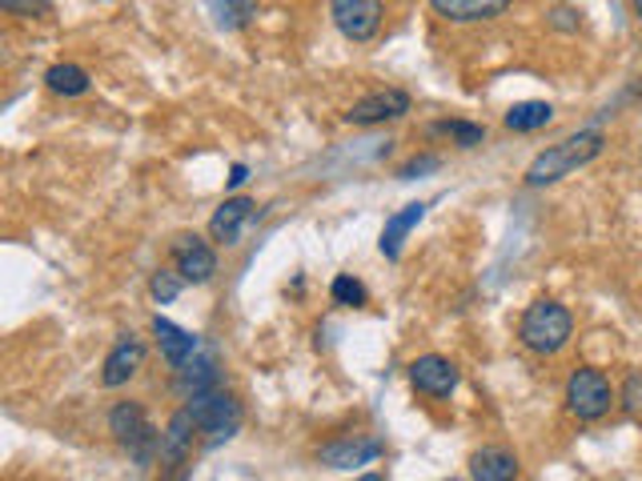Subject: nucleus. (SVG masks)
Listing matches in <instances>:
<instances>
[{"label":"nucleus","mask_w":642,"mask_h":481,"mask_svg":"<svg viewBox=\"0 0 642 481\" xmlns=\"http://www.w3.org/2000/svg\"><path fill=\"white\" fill-rule=\"evenodd\" d=\"M602 149H607V136L599 129H579V133L562 136L559 145L542 149L527 168V185L530 188H547V185H559L562 177L570 173H579L582 165L599 157Z\"/></svg>","instance_id":"nucleus-1"},{"label":"nucleus","mask_w":642,"mask_h":481,"mask_svg":"<svg viewBox=\"0 0 642 481\" xmlns=\"http://www.w3.org/2000/svg\"><path fill=\"white\" fill-rule=\"evenodd\" d=\"M570 334H574V317H570L567 305L550 301V297L527 305V314H522V321H518V341L538 357L562 354Z\"/></svg>","instance_id":"nucleus-2"},{"label":"nucleus","mask_w":642,"mask_h":481,"mask_svg":"<svg viewBox=\"0 0 642 481\" xmlns=\"http://www.w3.org/2000/svg\"><path fill=\"white\" fill-rule=\"evenodd\" d=\"M109 433H113L121 446L129 450V458L137 461L141 470L153 465L161 458V433L149 426L141 401H116L113 413H109Z\"/></svg>","instance_id":"nucleus-3"},{"label":"nucleus","mask_w":642,"mask_h":481,"mask_svg":"<svg viewBox=\"0 0 642 481\" xmlns=\"http://www.w3.org/2000/svg\"><path fill=\"white\" fill-rule=\"evenodd\" d=\"M614 406V386L611 377L594 366H579L567 377V413L574 421H602Z\"/></svg>","instance_id":"nucleus-4"},{"label":"nucleus","mask_w":642,"mask_h":481,"mask_svg":"<svg viewBox=\"0 0 642 481\" xmlns=\"http://www.w3.org/2000/svg\"><path fill=\"white\" fill-rule=\"evenodd\" d=\"M185 406H190L193 421H197V429L205 433L210 446H222V441H230L233 433L242 429V406H237V398L225 393L222 386L201 389V393H193V398L185 401Z\"/></svg>","instance_id":"nucleus-5"},{"label":"nucleus","mask_w":642,"mask_h":481,"mask_svg":"<svg viewBox=\"0 0 642 481\" xmlns=\"http://www.w3.org/2000/svg\"><path fill=\"white\" fill-rule=\"evenodd\" d=\"M329 17L346 41L366 44L378 37L386 9H381V0H329Z\"/></svg>","instance_id":"nucleus-6"},{"label":"nucleus","mask_w":642,"mask_h":481,"mask_svg":"<svg viewBox=\"0 0 642 481\" xmlns=\"http://www.w3.org/2000/svg\"><path fill=\"white\" fill-rule=\"evenodd\" d=\"M169 257H173V269H177L190 285L213 282V273H217V253H213L210 240L197 237V233H181V237H173Z\"/></svg>","instance_id":"nucleus-7"},{"label":"nucleus","mask_w":642,"mask_h":481,"mask_svg":"<svg viewBox=\"0 0 642 481\" xmlns=\"http://www.w3.org/2000/svg\"><path fill=\"white\" fill-rule=\"evenodd\" d=\"M410 113V93L401 89H381V93H366L361 101L346 109L349 125H386V121H398V116Z\"/></svg>","instance_id":"nucleus-8"},{"label":"nucleus","mask_w":642,"mask_h":481,"mask_svg":"<svg viewBox=\"0 0 642 481\" xmlns=\"http://www.w3.org/2000/svg\"><path fill=\"white\" fill-rule=\"evenodd\" d=\"M458 381H462V373H458V366L442 354H426L410 366V386L418 389V393H426V398H450L454 389H458Z\"/></svg>","instance_id":"nucleus-9"},{"label":"nucleus","mask_w":642,"mask_h":481,"mask_svg":"<svg viewBox=\"0 0 642 481\" xmlns=\"http://www.w3.org/2000/svg\"><path fill=\"white\" fill-rule=\"evenodd\" d=\"M141 366H145V341L133 334H121V341L109 349L105 366H101V386L105 389L129 386V377L137 373Z\"/></svg>","instance_id":"nucleus-10"},{"label":"nucleus","mask_w":642,"mask_h":481,"mask_svg":"<svg viewBox=\"0 0 642 481\" xmlns=\"http://www.w3.org/2000/svg\"><path fill=\"white\" fill-rule=\"evenodd\" d=\"M386 453L378 438H342V441H329L317 450V461L329 465V470H358V465H369Z\"/></svg>","instance_id":"nucleus-11"},{"label":"nucleus","mask_w":642,"mask_h":481,"mask_svg":"<svg viewBox=\"0 0 642 481\" xmlns=\"http://www.w3.org/2000/svg\"><path fill=\"white\" fill-rule=\"evenodd\" d=\"M153 337H157V349L165 357L169 369H181L185 361H193L201 349V337H193L190 329L173 325L169 317H153Z\"/></svg>","instance_id":"nucleus-12"},{"label":"nucleus","mask_w":642,"mask_h":481,"mask_svg":"<svg viewBox=\"0 0 642 481\" xmlns=\"http://www.w3.org/2000/svg\"><path fill=\"white\" fill-rule=\"evenodd\" d=\"M257 217V201L249 197H225L222 209L213 213L210 221V237L222 240V245H237L242 240V229Z\"/></svg>","instance_id":"nucleus-13"},{"label":"nucleus","mask_w":642,"mask_h":481,"mask_svg":"<svg viewBox=\"0 0 642 481\" xmlns=\"http://www.w3.org/2000/svg\"><path fill=\"white\" fill-rule=\"evenodd\" d=\"M197 433L201 429H197V421H193L190 406L177 409V413L169 418L165 433H161V461H165V465H185L193 453V438H197Z\"/></svg>","instance_id":"nucleus-14"},{"label":"nucleus","mask_w":642,"mask_h":481,"mask_svg":"<svg viewBox=\"0 0 642 481\" xmlns=\"http://www.w3.org/2000/svg\"><path fill=\"white\" fill-rule=\"evenodd\" d=\"M426 209H430V201H410V205H401V209L386 221V229H381V240H378V249L386 262H398L401 245H406V237H410L414 229H418V221L426 217Z\"/></svg>","instance_id":"nucleus-15"},{"label":"nucleus","mask_w":642,"mask_h":481,"mask_svg":"<svg viewBox=\"0 0 642 481\" xmlns=\"http://www.w3.org/2000/svg\"><path fill=\"white\" fill-rule=\"evenodd\" d=\"M514 0H430V9L450 24H475V21H495L510 9Z\"/></svg>","instance_id":"nucleus-16"},{"label":"nucleus","mask_w":642,"mask_h":481,"mask_svg":"<svg viewBox=\"0 0 642 481\" xmlns=\"http://www.w3.org/2000/svg\"><path fill=\"white\" fill-rule=\"evenodd\" d=\"M470 478H478V481H510V478H518L514 450H506V446H482V450L470 458Z\"/></svg>","instance_id":"nucleus-17"},{"label":"nucleus","mask_w":642,"mask_h":481,"mask_svg":"<svg viewBox=\"0 0 642 481\" xmlns=\"http://www.w3.org/2000/svg\"><path fill=\"white\" fill-rule=\"evenodd\" d=\"M177 386L185 398H193V393H201V389H213V386H222V366H217V354H201L193 361H185V366L177 369Z\"/></svg>","instance_id":"nucleus-18"},{"label":"nucleus","mask_w":642,"mask_h":481,"mask_svg":"<svg viewBox=\"0 0 642 481\" xmlns=\"http://www.w3.org/2000/svg\"><path fill=\"white\" fill-rule=\"evenodd\" d=\"M506 129L510 133H538V129H547L554 121V109L547 101H522V105H510L506 109Z\"/></svg>","instance_id":"nucleus-19"},{"label":"nucleus","mask_w":642,"mask_h":481,"mask_svg":"<svg viewBox=\"0 0 642 481\" xmlns=\"http://www.w3.org/2000/svg\"><path fill=\"white\" fill-rule=\"evenodd\" d=\"M210 12L217 29L225 32H237L257 17V0H210Z\"/></svg>","instance_id":"nucleus-20"},{"label":"nucleus","mask_w":642,"mask_h":481,"mask_svg":"<svg viewBox=\"0 0 642 481\" xmlns=\"http://www.w3.org/2000/svg\"><path fill=\"white\" fill-rule=\"evenodd\" d=\"M44 84H49V93L57 96H81L89 93V73H84L81 64H53L49 73H44Z\"/></svg>","instance_id":"nucleus-21"},{"label":"nucleus","mask_w":642,"mask_h":481,"mask_svg":"<svg viewBox=\"0 0 642 481\" xmlns=\"http://www.w3.org/2000/svg\"><path fill=\"white\" fill-rule=\"evenodd\" d=\"M430 133H442L450 136L458 149H478L486 141V129L475 125V121H442V125H434Z\"/></svg>","instance_id":"nucleus-22"},{"label":"nucleus","mask_w":642,"mask_h":481,"mask_svg":"<svg viewBox=\"0 0 642 481\" xmlns=\"http://www.w3.org/2000/svg\"><path fill=\"white\" fill-rule=\"evenodd\" d=\"M181 285H185V277H181L177 269H157L153 273V282H149V294H153L157 305H169V301H177Z\"/></svg>","instance_id":"nucleus-23"},{"label":"nucleus","mask_w":642,"mask_h":481,"mask_svg":"<svg viewBox=\"0 0 642 481\" xmlns=\"http://www.w3.org/2000/svg\"><path fill=\"white\" fill-rule=\"evenodd\" d=\"M329 294H334V301H337V305H349V309H358V305H366V285H361L358 277H349V273L334 277V285H329Z\"/></svg>","instance_id":"nucleus-24"},{"label":"nucleus","mask_w":642,"mask_h":481,"mask_svg":"<svg viewBox=\"0 0 642 481\" xmlns=\"http://www.w3.org/2000/svg\"><path fill=\"white\" fill-rule=\"evenodd\" d=\"M49 0H0V9L12 12V17H32V12H41Z\"/></svg>","instance_id":"nucleus-25"},{"label":"nucleus","mask_w":642,"mask_h":481,"mask_svg":"<svg viewBox=\"0 0 642 481\" xmlns=\"http://www.w3.org/2000/svg\"><path fill=\"white\" fill-rule=\"evenodd\" d=\"M438 165H442V161H438V157H418V161H410V165L401 168L398 177H401V181H414V177H418V173H434V168H438Z\"/></svg>","instance_id":"nucleus-26"},{"label":"nucleus","mask_w":642,"mask_h":481,"mask_svg":"<svg viewBox=\"0 0 642 481\" xmlns=\"http://www.w3.org/2000/svg\"><path fill=\"white\" fill-rule=\"evenodd\" d=\"M626 409L642 413V377H631V389H626Z\"/></svg>","instance_id":"nucleus-27"},{"label":"nucleus","mask_w":642,"mask_h":481,"mask_svg":"<svg viewBox=\"0 0 642 481\" xmlns=\"http://www.w3.org/2000/svg\"><path fill=\"white\" fill-rule=\"evenodd\" d=\"M245 181H249V168H245V165H233V173H230V188H242Z\"/></svg>","instance_id":"nucleus-28"},{"label":"nucleus","mask_w":642,"mask_h":481,"mask_svg":"<svg viewBox=\"0 0 642 481\" xmlns=\"http://www.w3.org/2000/svg\"><path fill=\"white\" fill-rule=\"evenodd\" d=\"M631 4H634V17L642 21V0H631Z\"/></svg>","instance_id":"nucleus-29"}]
</instances>
